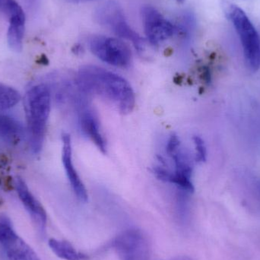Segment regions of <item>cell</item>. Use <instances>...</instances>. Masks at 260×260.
Here are the masks:
<instances>
[{
	"label": "cell",
	"instance_id": "e0dca14e",
	"mask_svg": "<svg viewBox=\"0 0 260 260\" xmlns=\"http://www.w3.org/2000/svg\"><path fill=\"white\" fill-rule=\"evenodd\" d=\"M193 143L196 149V160L198 162H205L207 159V149L206 144L200 136H195L193 138Z\"/></svg>",
	"mask_w": 260,
	"mask_h": 260
},
{
	"label": "cell",
	"instance_id": "ba28073f",
	"mask_svg": "<svg viewBox=\"0 0 260 260\" xmlns=\"http://www.w3.org/2000/svg\"><path fill=\"white\" fill-rule=\"evenodd\" d=\"M142 20L147 40L153 45L167 41L177 32V27L168 21L155 8L144 6Z\"/></svg>",
	"mask_w": 260,
	"mask_h": 260
},
{
	"label": "cell",
	"instance_id": "277c9868",
	"mask_svg": "<svg viewBox=\"0 0 260 260\" xmlns=\"http://www.w3.org/2000/svg\"><path fill=\"white\" fill-rule=\"evenodd\" d=\"M97 22L115 34L121 39L127 40L139 52L145 47V40L132 28L118 3L108 1L102 3L94 12Z\"/></svg>",
	"mask_w": 260,
	"mask_h": 260
},
{
	"label": "cell",
	"instance_id": "2e32d148",
	"mask_svg": "<svg viewBox=\"0 0 260 260\" xmlns=\"http://www.w3.org/2000/svg\"><path fill=\"white\" fill-rule=\"evenodd\" d=\"M0 11L8 17L9 20L25 15L15 0H0Z\"/></svg>",
	"mask_w": 260,
	"mask_h": 260
},
{
	"label": "cell",
	"instance_id": "4fadbf2b",
	"mask_svg": "<svg viewBox=\"0 0 260 260\" xmlns=\"http://www.w3.org/2000/svg\"><path fill=\"white\" fill-rule=\"evenodd\" d=\"M49 247L55 255L64 260H87L88 256L78 251L73 244L64 240L51 238L49 240Z\"/></svg>",
	"mask_w": 260,
	"mask_h": 260
},
{
	"label": "cell",
	"instance_id": "5bb4252c",
	"mask_svg": "<svg viewBox=\"0 0 260 260\" xmlns=\"http://www.w3.org/2000/svg\"><path fill=\"white\" fill-rule=\"evenodd\" d=\"M24 26L25 18H16L9 21L7 41L9 47L14 51L20 52L22 50Z\"/></svg>",
	"mask_w": 260,
	"mask_h": 260
},
{
	"label": "cell",
	"instance_id": "7c38bea8",
	"mask_svg": "<svg viewBox=\"0 0 260 260\" xmlns=\"http://www.w3.org/2000/svg\"><path fill=\"white\" fill-rule=\"evenodd\" d=\"M24 135L22 123L10 116L0 114V139L9 143H17Z\"/></svg>",
	"mask_w": 260,
	"mask_h": 260
},
{
	"label": "cell",
	"instance_id": "d6986e66",
	"mask_svg": "<svg viewBox=\"0 0 260 260\" xmlns=\"http://www.w3.org/2000/svg\"><path fill=\"white\" fill-rule=\"evenodd\" d=\"M67 1L70 2V3H85V2L93 1V0H67Z\"/></svg>",
	"mask_w": 260,
	"mask_h": 260
},
{
	"label": "cell",
	"instance_id": "6da1fadb",
	"mask_svg": "<svg viewBox=\"0 0 260 260\" xmlns=\"http://www.w3.org/2000/svg\"><path fill=\"white\" fill-rule=\"evenodd\" d=\"M76 83L85 95L106 100L121 114H129L134 109V91L129 82L117 73L96 66H85L78 71Z\"/></svg>",
	"mask_w": 260,
	"mask_h": 260
},
{
	"label": "cell",
	"instance_id": "8992f818",
	"mask_svg": "<svg viewBox=\"0 0 260 260\" xmlns=\"http://www.w3.org/2000/svg\"><path fill=\"white\" fill-rule=\"evenodd\" d=\"M0 249L7 260H41L5 215H0Z\"/></svg>",
	"mask_w": 260,
	"mask_h": 260
},
{
	"label": "cell",
	"instance_id": "44dd1931",
	"mask_svg": "<svg viewBox=\"0 0 260 260\" xmlns=\"http://www.w3.org/2000/svg\"><path fill=\"white\" fill-rule=\"evenodd\" d=\"M27 1H28L29 3H30V4H34L36 0H27Z\"/></svg>",
	"mask_w": 260,
	"mask_h": 260
},
{
	"label": "cell",
	"instance_id": "9c48e42d",
	"mask_svg": "<svg viewBox=\"0 0 260 260\" xmlns=\"http://www.w3.org/2000/svg\"><path fill=\"white\" fill-rule=\"evenodd\" d=\"M15 187L21 203L36 226V229L41 235H44L45 234L47 224V215L45 209L32 194L25 182L21 177H17Z\"/></svg>",
	"mask_w": 260,
	"mask_h": 260
},
{
	"label": "cell",
	"instance_id": "3957f363",
	"mask_svg": "<svg viewBox=\"0 0 260 260\" xmlns=\"http://www.w3.org/2000/svg\"><path fill=\"white\" fill-rule=\"evenodd\" d=\"M224 11L239 37L247 65L252 71H257L260 67V37L257 30L239 6L225 3Z\"/></svg>",
	"mask_w": 260,
	"mask_h": 260
},
{
	"label": "cell",
	"instance_id": "ffe728a7",
	"mask_svg": "<svg viewBox=\"0 0 260 260\" xmlns=\"http://www.w3.org/2000/svg\"><path fill=\"white\" fill-rule=\"evenodd\" d=\"M171 260H192L189 257H186V256H180V257L174 258V259H172Z\"/></svg>",
	"mask_w": 260,
	"mask_h": 260
},
{
	"label": "cell",
	"instance_id": "30bf717a",
	"mask_svg": "<svg viewBox=\"0 0 260 260\" xmlns=\"http://www.w3.org/2000/svg\"><path fill=\"white\" fill-rule=\"evenodd\" d=\"M62 161L67 178L76 198L82 203H86L88 198V192L73 164V147L70 135H62Z\"/></svg>",
	"mask_w": 260,
	"mask_h": 260
},
{
	"label": "cell",
	"instance_id": "5b68a950",
	"mask_svg": "<svg viewBox=\"0 0 260 260\" xmlns=\"http://www.w3.org/2000/svg\"><path fill=\"white\" fill-rule=\"evenodd\" d=\"M91 53L105 63L113 67L126 68L132 62L129 46L119 38L98 35L90 39Z\"/></svg>",
	"mask_w": 260,
	"mask_h": 260
},
{
	"label": "cell",
	"instance_id": "7402d4cb",
	"mask_svg": "<svg viewBox=\"0 0 260 260\" xmlns=\"http://www.w3.org/2000/svg\"><path fill=\"white\" fill-rule=\"evenodd\" d=\"M177 2H179V3H183V2L185 1V0H177Z\"/></svg>",
	"mask_w": 260,
	"mask_h": 260
},
{
	"label": "cell",
	"instance_id": "9a60e30c",
	"mask_svg": "<svg viewBox=\"0 0 260 260\" xmlns=\"http://www.w3.org/2000/svg\"><path fill=\"white\" fill-rule=\"evenodd\" d=\"M21 94L15 88L0 84V111L15 107L21 100Z\"/></svg>",
	"mask_w": 260,
	"mask_h": 260
},
{
	"label": "cell",
	"instance_id": "7a4b0ae2",
	"mask_svg": "<svg viewBox=\"0 0 260 260\" xmlns=\"http://www.w3.org/2000/svg\"><path fill=\"white\" fill-rule=\"evenodd\" d=\"M51 108V93L46 85H38L29 89L25 96L29 141L34 153L42 149L46 128Z\"/></svg>",
	"mask_w": 260,
	"mask_h": 260
},
{
	"label": "cell",
	"instance_id": "ac0fdd59",
	"mask_svg": "<svg viewBox=\"0 0 260 260\" xmlns=\"http://www.w3.org/2000/svg\"><path fill=\"white\" fill-rule=\"evenodd\" d=\"M202 77H203V81L206 84L210 83L211 79H212V76H211V72L208 67H204L202 72Z\"/></svg>",
	"mask_w": 260,
	"mask_h": 260
},
{
	"label": "cell",
	"instance_id": "8fae6325",
	"mask_svg": "<svg viewBox=\"0 0 260 260\" xmlns=\"http://www.w3.org/2000/svg\"><path fill=\"white\" fill-rule=\"evenodd\" d=\"M78 120L82 133L94 143L102 153H106V140L101 129L99 117L94 111L85 104L79 109Z\"/></svg>",
	"mask_w": 260,
	"mask_h": 260
},
{
	"label": "cell",
	"instance_id": "52a82bcc",
	"mask_svg": "<svg viewBox=\"0 0 260 260\" xmlns=\"http://www.w3.org/2000/svg\"><path fill=\"white\" fill-rule=\"evenodd\" d=\"M121 260H147L150 253V244L146 235L139 229L125 231L111 243Z\"/></svg>",
	"mask_w": 260,
	"mask_h": 260
}]
</instances>
